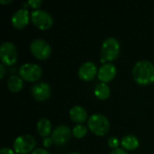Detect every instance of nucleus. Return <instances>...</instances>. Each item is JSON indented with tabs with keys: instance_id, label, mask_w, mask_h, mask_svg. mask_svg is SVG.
I'll use <instances>...</instances> for the list:
<instances>
[{
	"instance_id": "17",
	"label": "nucleus",
	"mask_w": 154,
	"mask_h": 154,
	"mask_svg": "<svg viewBox=\"0 0 154 154\" xmlns=\"http://www.w3.org/2000/svg\"><path fill=\"white\" fill-rule=\"evenodd\" d=\"M94 94L98 99L106 100L110 96V88L106 83L100 82L96 86L95 90H94Z\"/></svg>"
},
{
	"instance_id": "12",
	"label": "nucleus",
	"mask_w": 154,
	"mask_h": 154,
	"mask_svg": "<svg viewBox=\"0 0 154 154\" xmlns=\"http://www.w3.org/2000/svg\"><path fill=\"white\" fill-rule=\"evenodd\" d=\"M30 20L29 11L26 8H20L18 9L11 18L12 24L16 29H23L28 23Z\"/></svg>"
},
{
	"instance_id": "18",
	"label": "nucleus",
	"mask_w": 154,
	"mask_h": 154,
	"mask_svg": "<svg viewBox=\"0 0 154 154\" xmlns=\"http://www.w3.org/2000/svg\"><path fill=\"white\" fill-rule=\"evenodd\" d=\"M7 87L9 88V90H11L12 92H19L23 87V79L19 76H11L8 80H7Z\"/></svg>"
},
{
	"instance_id": "27",
	"label": "nucleus",
	"mask_w": 154,
	"mask_h": 154,
	"mask_svg": "<svg viewBox=\"0 0 154 154\" xmlns=\"http://www.w3.org/2000/svg\"><path fill=\"white\" fill-rule=\"evenodd\" d=\"M0 3H1V4H10V3H12V0H7V1L0 0Z\"/></svg>"
},
{
	"instance_id": "13",
	"label": "nucleus",
	"mask_w": 154,
	"mask_h": 154,
	"mask_svg": "<svg viewBox=\"0 0 154 154\" xmlns=\"http://www.w3.org/2000/svg\"><path fill=\"white\" fill-rule=\"evenodd\" d=\"M117 69L116 66L112 63L103 64L97 71V78L101 82L107 83L112 81L116 76Z\"/></svg>"
},
{
	"instance_id": "19",
	"label": "nucleus",
	"mask_w": 154,
	"mask_h": 154,
	"mask_svg": "<svg viewBox=\"0 0 154 154\" xmlns=\"http://www.w3.org/2000/svg\"><path fill=\"white\" fill-rule=\"evenodd\" d=\"M87 133H88V129L87 126H85L84 125H77L72 129V134L77 139L83 138L87 134Z\"/></svg>"
},
{
	"instance_id": "8",
	"label": "nucleus",
	"mask_w": 154,
	"mask_h": 154,
	"mask_svg": "<svg viewBox=\"0 0 154 154\" xmlns=\"http://www.w3.org/2000/svg\"><path fill=\"white\" fill-rule=\"evenodd\" d=\"M30 50L38 60H46L51 53L50 44L42 39H35L30 44Z\"/></svg>"
},
{
	"instance_id": "15",
	"label": "nucleus",
	"mask_w": 154,
	"mask_h": 154,
	"mask_svg": "<svg viewBox=\"0 0 154 154\" xmlns=\"http://www.w3.org/2000/svg\"><path fill=\"white\" fill-rule=\"evenodd\" d=\"M121 145L125 151H134L139 147V140L135 135L127 134L122 139Z\"/></svg>"
},
{
	"instance_id": "10",
	"label": "nucleus",
	"mask_w": 154,
	"mask_h": 154,
	"mask_svg": "<svg viewBox=\"0 0 154 154\" xmlns=\"http://www.w3.org/2000/svg\"><path fill=\"white\" fill-rule=\"evenodd\" d=\"M97 65L93 61L84 62L79 69V77L83 81H91L97 74Z\"/></svg>"
},
{
	"instance_id": "23",
	"label": "nucleus",
	"mask_w": 154,
	"mask_h": 154,
	"mask_svg": "<svg viewBox=\"0 0 154 154\" xmlns=\"http://www.w3.org/2000/svg\"><path fill=\"white\" fill-rule=\"evenodd\" d=\"M31 154H50V152L43 148H36L31 152Z\"/></svg>"
},
{
	"instance_id": "16",
	"label": "nucleus",
	"mask_w": 154,
	"mask_h": 154,
	"mask_svg": "<svg viewBox=\"0 0 154 154\" xmlns=\"http://www.w3.org/2000/svg\"><path fill=\"white\" fill-rule=\"evenodd\" d=\"M38 134L42 137H48L51 132V121L47 118H41L36 125Z\"/></svg>"
},
{
	"instance_id": "7",
	"label": "nucleus",
	"mask_w": 154,
	"mask_h": 154,
	"mask_svg": "<svg viewBox=\"0 0 154 154\" xmlns=\"http://www.w3.org/2000/svg\"><path fill=\"white\" fill-rule=\"evenodd\" d=\"M0 59L4 65L12 66L17 61V51L11 42H4L0 46Z\"/></svg>"
},
{
	"instance_id": "5",
	"label": "nucleus",
	"mask_w": 154,
	"mask_h": 154,
	"mask_svg": "<svg viewBox=\"0 0 154 154\" xmlns=\"http://www.w3.org/2000/svg\"><path fill=\"white\" fill-rule=\"evenodd\" d=\"M32 23L40 30H48L53 23L52 16L46 11L42 9L33 10L31 14Z\"/></svg>"
},
{
	"instance_id": "4",
	"label": "nucleus",
	"mask_w": 154,
	"mask_h": 154,
	"mask_svg": "<svg viewBox=\"0 0 154 154\" xmlns=\"http://www.w3.org/2000/svg\"><path fill=\"white\" fill-rule=\"evenodd\" d=\"M36 145V141L33 136L23 134L18 136L14 142V150L18 154H27L32 152Z\"/></svg>"
},
{
	"instance_id": "28",
	"label": "nucleus",
	"mask_w": 154,
	"mask_h": 154,
	"mask_svg": "<svg viewBox=\"0 0 154 154\" xmlns=\"http://www.w3.org/2000/svg\"><path fill=\"white\" fill-rule=\"evenodd\" d=\"M69 154H79V153H78V152H71V153H69Z\"/></svg>"
},
{
	"instance_id": "9",
	"label": "nucleus",
	"mask_w": 154,
	"mask_h": 154,
	"mask_svg": "<svg viewBox=\"0 0 154 154\" xmlns=\"http://www.w3.org/2000/svg\"><path fill=\"white\" fill-rule=\"evenodd\" d=\"M72 134L71 129L67 125H59L57 126L51 134L53 143L57 145H64L69 142Z\"/></svg>"
},
{
	"instance_id": "24",
	"label": "nucleus",
	"mask_w": 154,
	"mask_h": 154,
	"mask_svg": "<svg viewBox=\"0 0 154 154\" xmlns=\"http://www.w3.org/2000/svg\"><path fill=\"white\" fill-rule=\"evenodd\" d=\"M0 154H15V152L13 151L10 148L7 147H4L0 150Z\"/></svg>"
},
{
	"instance_id": "6",
	"label": "nucleus",
	"mask_w": 154,
	"mask_h": 154,
	"mask_svg": "<svg viewBox=\"0 0 154 154\" xmlns=\"http://www.w3.org/2000/svg\"><path fill=\"white\" fill-rule=\"evenodd\" d=\"M42 73V68L35 63H24L19 69L20 77L28 82H36Z\"/></svg>"
},
{
	"instance_id": "25",
	"label": "nucleus",
	"mask_w": 154,
	"mask_h": 154,
	"mask_svg": "<svg viewBox=\"0 0 154 154\" xmlns=\"http://www.w3.org/2000/svg\"><path fill=\"white\" fill-rule=\"evenodd\" d=\"M109 154H128L127 152H125V150L124 149H121V148H117V149H115L113 150Z\"/></svg>"
},
{
	"instance_id": "20",
	"label": "nucleus",
	"mask_w": 154,
	"mask_h": 154,
	"mask_svg": "<svg viewBox=\"0 0 154 154\" xmlns=\"http://www.w3.org/2000/svg\"><path fill=\"white\" fill-rule=\"evenodd\" d=\"M107 144H108V146H109L111 149L115 150V149H117V148H118V146H119L120 143H119V140H118L116 137L112 136V137H110V138L108 139V141H107Z\"/></svg>"
},
{
	"instance_id": "11",
	"label": "nucleus",
	"mask_w": 154,
	"mask_h": 154,
	"mask_svg": "<svg viewBox=\"0 0 154 154\" xmlns=\"http://www.w3.org/2000/svg\"><path fill=\"white\" fill-rule=\"evenodd\" d=\"M32 94L35 100L45 101L51 96V87L46 82H38L32 88Z\"/></svg>"
},
{
	"instance_id": "26",
	"label": "nucleus",
	"mask_w": 154,
	"mask_h": 154,
	"mask_svg": "<svg viewBox=\"0 0 154 154\" xmlns=\"http://www.w3.org/2000/svg\"><path fill=\"white\" fill-rule=\"evenodd\" d=\"M5 74V65L2 63L0 64V78L3 79Z\"/></svg>"
},
{
	"instance_id": "1",
	"label": "nucleus",
	"mask_w": 154,
	"mask_h": 154,
	"mask_svg": "<svg viewBox=\"0 0 154 154\" xmlns=\"http://www.w3.org/2000/svg\"><path fill=\"white\" fill-rule=\"evenodd\" d=\"M134 81L142 86L154 82V65L149 60H140L135 63L133 69Z\"/></svg>"
},
{
	"instance_id": "3",
	"label": "nucleus",
	"mask_w": 154,
	"mask_h": 154,
	"mask_svg": "<svg viewBox=\"0 0 154 154\" xmlns=\"http://www.w3.org/2000/svg\"><path fill=\"white\" fill-rule=\"evenodd\" d=\"M88 129L97 136H105L110 127L108 119L101 114H94L88 119Z\"/></svg>"
},
{
	"instance_id": "22",
	"label": "nucleus",
	"mask_w": 154,
	"mask_h": 154,
	"mask_svg": "<svg viewBox=\"0 0 154 154\" xmlns=\"http://www.w3.org/2000/svg\"><path fill=\"white\" fill-rule=\"evenodd\" d=\"M53 143V141H52V138L51 137H45L43 138L42 140V144L45 148H49L52 145Z\"/></svg>"
},
{
	"instance_id": "14",
	"label": "nucleus",
	"mask_w": 154,
	"mask_h": 154,
	"mask_svg": "<svg viewBox=\"0 0 154 154\" xmlns=\"http://www.w3.org/2000/svg\"><path fill=\"white\" fill-rule=\"evenodd\" d=\"M69 117L78 125H82V123L87 121L88 118V112L87 110L80 106H72L69 110Z\"/></svg>"
},
{
	"instance_id": "2",
	"label": "nucleus",
	"mask_w": 154,
	"mask_h": 154,
	"mask_svg": "<svg viewBox=\"0 0 154 154\" xmlns=\"http://www.w3.org/2000/svg\"><path fill=\"white\" fill-rule=\"evenodd\" d=\"M120 52V43L115 37L106 38L102 43L101 47V60L105 64L106 61H113L117 59Z\"/></svg>"
},
{
	"instance_id": "21",
	"label": "nucleus",
	"mask_w": 154,
	"mask_h": 154,
	"mask_svg": "<svg viewBox=\"0 0 154 154\" xmlns=\"http://www.w3.org/2000/svg\"><path fill=\"white\" fill-rule=\"evenodd\" d=\"M27 4H28V5H30L31 7H32V8H34L36 10L41 6L42 2L41 0H30V1L27 2Z\"/></svg>"
}]
</instances>
